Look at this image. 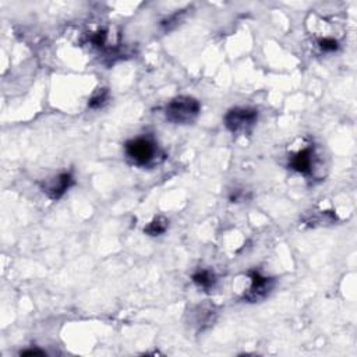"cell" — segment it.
Masks as SVG:
<instances>
[{
	"instance_id": "6da1fadb",
	"label": "cell",
	"mask_w": 357,
	"mask_h": 357,
	"mask_svg": "<svg viewBox=\"0 0 357 357\" xmlns=\"http://www.w3.org/2000/svg\"><path fill=\"white\" fill-rule=\"evenodd\" d=\"M201 112L199 102L187 95L173 98L165 107V117L172 124H190L192 123Z\"/></svg>"
},
{
	"instance_id": "7a4b0ae2",
	"label": "cell",
	"mask_w": 357,
	"mask_h": 357,
	"mask_svg": "<svg viewBox=\"0 0 357 357\" xmlns=\"http://www.w3.org/2000/svg\"><path fill=\"white\" fill-rule=\"evenodd\" d=\"M124 151L127 158L138 166H148L153 163L159 155L158 144L149 137H137L127 141Z\"/></svg>"
},
{
	"instance_id": "3957f363",
	"label": "cell",
	"mask_w": 357,
	"mask_h": 357,
	"mask_svg": "<svg viewBox=\"0 0 357 357\" xmlns=\"http://www.w3.org/2000/svg\"><path fill=\"white\" fill-rule=\"evenodd\" d=\"M258 120V110L254 107L237 106L226 112L223 117L225 127L236 135L248 134Z\"/></svg>"
},
{
	"instance_id": "277c9868",
	"label": "cell",
	"mask_w": 357,
	"mask_h": 357,
	"mask_svg": "<svg viewBox=\"0 0 357 357\" xmlns=\"http://www.w3.org/2000/svg\"><path fill=\"white\" fill-rule=\"evenodd\" d=\"M287 158H289V167L304 176L312 174L318 163V153L312 142H305L301 146L291 149Z\"/></svg>"
},
{
	"instance_id": "5b68a950",
	"label": "cell",
	"mask_w": 357,
	"mask_h": 357,
	"mask_svg": "<svg viewBox=\"0 0 357 357\" xmlns=\"http://www.w3.org/2000/svg\"><path fill=\"white\" fill-rule=\"evenodd\" d=\"M247 278L250 280V286L243 293V300H245L248 303H257V301L264 300L273 289L275 280L272 278L264 276L258 271H252V269L248 271Z\"/></svg>"
},
{
	"instance_id": "8992f818",
	"label": "cell",
	"mask_w": 357,
	"mask_h": 357,
	"mask_svg": "<svg viewBox=\"0 0 357 357\" xmlns=\"http://www.w3.org/2000/svg\"><path fill=\"white\" fill-rule=\"evenodd\" d=\"M74 184V177L70 172L59 173L57 176L40 183V190L53 201L60 199Z\"/></svg>"
},
{
	"instance_id": "52a82bcc",
	"label": "cell",
	"mask_w": 357,
	"mask_h": 357,
	"mask_svg": "<svg viewBox=\"0 0 357 357\" xmlns=\"http://www.w3.org/2000/svg\"><path fill=\"white\" fill-rule=\"evenodd\" d=\"M194 284L199 289H202L204 291H209L211 289L215 287L216 284V276L212 271L209 269H198L192 273L191 276Z\"/></svg>"
},
{
	"instance_id": "ba28073f",
	"label": "cell",
	"mask_w": 357,
	"mask_h": 357,
	"mask_svg": "<svg viewBox=\"0 0 357 357\" xmlns=\"http://www.w3.org/2000/svg\"><path fill=\"white\" fill-rule=\"evenodd\" d=\"M169 227V220L165 216H156L155 219H152L145 227H144V233L148 236H160L163 234Z\"/></svg>"
},
{
	"instance_id": "9c48e42d",
	"label": "cell",
	"mask_w": 357,
	"mask_h": 357,
	"mask_svg": "<svg viewBox=\"0 0 357 357\" xmlns=\"http://www.w3.org/2000/svg\"><path fill=\"white\" fill-rule=\"evenodd\" d=\"M107 99H109V91H107V88H99V89L95 91V92L92 93V96L89 98V100H88V107H89V109H93V110L100 109L102 106H105V103L107 102Z\"/></svg>"
},
{
	"instance_id": "30bf717a",
	"label": "cell",
	"mask_w": 357,
	"mask_h": 357,
	"mask_svg": "<svg viewBox=\"0 0 357 357\" xmlns=\"http://www.w3.org/2000/svg\"><path fill=\"white\" fill-rule=\"evenodd\" d=\"M318 46L324 52H335L339 49V39H333V38L318 39Z\"/></svg>"
},
{
	"instance_id": "8fae6325",
	"label": "cell",
	"mask_w": 357,
	"mask_h": 357,
	"mask_svg": "<svg viewBox=\"0 0 357 357\" xmlns=\"http://www.w3.org/2000/svg\"><path fill=\"white\" fill-rule=\"evenodd\" d=\"M20 354H21V356H43V354H46V353L42 351V350H38V349H31V350H24V351H21Z\"/></svg>"
}]
</instances>
